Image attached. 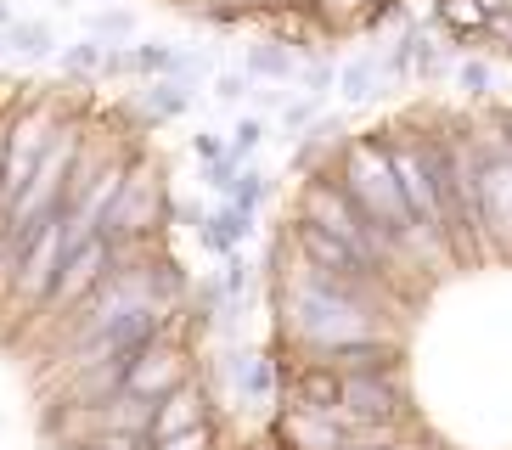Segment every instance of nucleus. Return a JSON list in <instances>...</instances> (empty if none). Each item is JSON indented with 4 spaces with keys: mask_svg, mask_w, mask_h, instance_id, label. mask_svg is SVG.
<instances>
[{
    "mask_svg": "<svg viewBox=\"0 0 512 450\" xmlns=\"http://www.w3.org/2000/svg\"><path fill=\"white\" fill-rule=\"evenodd\" d=\"M338 180H344V192L355 197V209H361L389 242H400V254H422V248L439 254V259L451 254L445 242H434L417 225L406 192H400V175H394V158H389V147H383V135H355V141H344V147H338Z\"/></svg>",
    "mask_w": 512,
    "mask_h": 450,
    "instance_id": "obj_1",
    "label": "nucleus"
},
{
    "mask_svg": "<svg viewBox=\"0 0 512 450\" xmlns=\"http://www.w3.org/2000/svg\"><path fill=\"white\" fill-rule=\"evenodd\" d=\"M372 287L377 282H344V276H321V270L304 265V276L282 293L293 338L310 344V355L332 344H355V338H377Z\"/></svg>",
    "mask_w": 512,
    "mask_h": 450,
    "instance_id": "obj_2",
    "label": "nucleus"
},
{
    "mask_svg": "<svg viewBox=\"0 0 512 450\" xmlns=\"http://www.w3.org/2000/svg\"><path fill=\"white\" fill-rule=\"evenodd\" d=\"M299 214H304V220H316V225H327L332 237H344L349 248L377 270V276L400 259V242H389L361 209H355V197L344 192V180H338V175H316V180H310L304 197H299Z\"/></svg>",
    "mask_w": 512,
    "mask_h": 450,
    "instance_id": "obj_3",
    "label": "nucleus"
},
{
    "mask_svg": "<svg viewBox=\"0 0 512 450\" xmlns=\"http://www.w3.org/2000/svg\"><path fill=\"white\" fill-rule=\"evenodd\" d=\"M383 147H389V158H394V175H400V192H406L417 225L434 242L451 248V237H445V209H439V186H434V164H428V135L389 130V135H383Z\"/></svg>",
    "mask_w": 512,
    "mask_h": 450,
    "instance_id": "obj_4",
    "label": "nucleus"
},
{
    "mask_svg": "<svg viewBox=\"0 0 512 450\" xmlns=\"http://www.w3.org/2000/svg\"><path fill=\"white\" fill-rule=\"evenodd\" d=\"M479 147V225H484V254L512 259V152L473 135Z\"/></svg>",
    "mask_w": 512,
    "mask_h": 450,
    "instance_id": "obj_5",
    "label": "nucleus"
},
{
    "mask_svg": "<svg viewBox=\"0 0 512 450\" xmlns=\"http://www.w3.org/2000/svg\"><path fill=\"white\" fill-rule=\"evenodd\" d=\"M62 220H68V209L46 214V220L34 225L29 237L6 254V259H12V270H17V287H23L29 299H40V304L51 299L57 270H62V259H68V231H62Z\"/></svg>",
    "mask_w": 512,
    "mask_h": 450,
    "instance_id": "obj_6",
    "label": "nucleus"
},
{
    "mask_svg": "<svg viewBox=\"0 0 512 450\" xmlns=\"http://www.w3.org/2000/svg\"><path fill=\"white\" fill-rule=\"evenodd\" d=\"M119 270V242L113 237H85V242H74L68 248V259H62V270H57V287H51V299L46 304H57V310H74V304H85L96 293V287L107 282Z\"/></svg>",
    "mask_w": 512,
    "mask_h": 450,
    "instance_id": "obj_7",
    "label": "nucleus"
},
{
    "mask_svg": "<svg viewBox=\"0 0 512 450\" xmlns=\"http://www.w3.org/2000/svg\"><path fill=\"white\" fill-rule=\"evenodd\" d=\"M406 411V383H400V366L394 372H349L344 377V400H338V417L355 428V422H400Z\"/></svg>",
    "mask_w": 512,
    "mask_h": 450,
    "instance_id": "obj_8",
    "label": "nucleus"
},
{
    "mask_svg": "<svg viewBox=\"0 0 512 450\" xmlns=\"http://www.w3.org/2000/svg\"><path fill=\"white\" fill-rule=\"evenodd\" d=\"M293 248H299V265L321 270V276H344V282H377V270L366 265L355 248H349L344 237H332L327 225L316 220H293Z\"/></svg>",
    "mask_w": 512,
    "mask_h": 450,
    "instance_id": "obj_9",
    "label": "nucleus"
},
{
    "mask_svg": "<svg viewBox=\"0 0 512 450\" xmlns=\"http://www.w3.org/2000/svg\"><path fill=\"white\" fill-rule=\"evenodd\" d=\"M186 383V355L175 344H164V338H152V344H141L136 355H130V366H124V394H136V400H164V394H175Z\"/></svg>",
    "mask_w": 512,
    "mask_h": 450,
    "instance_id": "obj_10",
    "label": "nucleus"
},
{
    "mask_svg": "<svg viewBox=\"0 0 512 450\" xmlns=\"http://www.w3.org/2000/svg\"><path fill=\"white\" fill-rule=\"evenodd\" d=\"M276 439L287 450H344L349 445V422L338 411H316V405H293L276 422Z\"/></svg>",
    "mask_w": 512,
    "mask_h": 450,
    "instance_id": "obj_11",
    "label": "nucleus"
},
{
    "mask_svg": "<svg viewBox=\"0 0 512 450\" xmlns=\"http://www.w3.org/2000/svg\"><path fill=\"white\" fill-rule=\"evenodd\" d=\"M203 422H209V400H203V389H192V383H181L175 394H164V400H152L147 439L158 445V439H169V434H186V428H203Z\"/></svg>",
    "mask_w": 512,
    "mask_h": 450,
    "instance_id": "obj_12",
    "label": "nucleus"
},
{
    "mask_svg": "<svg viewBox=\"0 0 512 450\" xmlns=\"http://www.w3.org/2000/svg\"><path fill=\"white\" fill-rule=\"evenodd\" d=\"M316 360H327L332 372H394L400 366V344H389L383 332L377 338H355V344H332V349H321Z\"/></svg>",
    "mask_w": 512,
    "mask_h": 450,
    "instance_id": "obj_13",
    "label": "nucleus"
},
{
    "mask_svg": "<svg viewBox=\"0 0 512 450\" xmlns=\"http://www.w3.org/2000/svg\"><path fill=\"white\" fill-rule=\"evenodd\" d=\"M254 214L259 209H242V203H226V209L203 214V225H197V237H203V248H214V254H237L242 242L254 237Z\"/></svg>",
    "mask_w": 512,
    "mask_h": 450,
    "instance_id": "obj_14",
    "label": "nucleus"
},
{
    "mask_svg": "<svg viewBox=\"0 0 512 450\" xmlns=\"http://www.w3.org/2000/svg\"><path fill=\"white\" fill-rule=\"evenodd\" d=\"M231 383H237L242 400L265 405V400L276 394V366H271V355H265V349H237V355H231Z\"/></svg>",
    "mask_w": 512,
    "mask_h": 450,
    "instance_id": "obj_15",
    "label": "nucleus"
},
{
    "mask_svg": "<svg viewBox=\"0 0 512 450\" xmlns=\"http://www.w3.org/2000/svg\"><path fill=\"white\" fill-rule=\"evenodd\" d=\"M293 394H299V405L338 411V400H344V372H332L327 360H310V366L299 372V383H293Z\"/></svg>",
    "mask_w": 512,
    "mask_h": 450,
    "instance_id": "obj_16",
    "label": "nucleus"
},
{
    "mask_svg": "<svg viewBox=\"0 0 512 450\" xmlns=\"http://www.w3.org/2000/svg\"><path fill=\"white\" fill-rule=\"evenodd\" d=\"M242 68L254 79H271V85H293V79H299V57H293L287 45H254V51L242 57Z\"/></svg>",
    "mask_w": 512,
    "mask_h": 450,
    "instance_id": "obj_17",
    "label": "nucleus"
},
{
    "mask_svg": "<svg viewBox=\"0 0 512 450\" xmlns=\"http://www.w3.org/2000/svg\"><path fill=\"white\" fill-rule=\"evenodd\" d=\"M186 107H192L186 79H152V85L141 90V113H147V119H175V113H186Z\"/></svg>",
    "mask_w": 512,
    "mask_h": 450,
    "instance_id": "obj_18",
    "label": "nucleus"
},
{
    "mask_svg": "<svg viewBox=\"0 0 512 450\" xmlns=\"http://www.w3.org/2000/svg\"><path fill=\"white\" fill-rule=\"evenodd\" d=\"M377 85H383V68H377V57H355V62H344L338 68V90H344V102H372L377 96Z\"/></svg>",
    "mask_w": 512,
    "mask_h": 450,
    "instance_id": "obj_19",
    "label": "nucleus"
},
{
    "mask_svg": "<svg viewBox=\"0 0 512 450\" xmlns=\"http://www.w3.org/2000/svg\"><path fill=\"white\" fill-rule=\"evenodd\" d=\"M102 62H107V45L102 40H79V45H68L57 57V68L68 79H102Z\"/></svg>",
    "mask_w": 512,
    "mask_h": 450,
    "instance_id": "obj_20",
    "label": "nucleus"
},
{
    "mask_svg": "<svg viewBox=\"0 0 512 450\" xmlns=\"http://www.w3.org/2000/svg\"><path fill=\"white\" fill-rule=\"evenodd\" d=\"M214 192H226V203H242V209H259L265 203V192H271V180L259 175V169H237L231 180H220Z\"/></svg>",
    "mask_w": 512,
    "mask_h": 450,
    "instance_id": "obj_21",
    "label": "nucleus"
},
{
    "mask_svg": "<svg viewBox=\"0 0 512 450\" xmlns=\"http://www.w3.org/2000/svg\"><path fill=\"white\" fill-rule=\"evenodd\" d=\"M6 45H12V51H23V57H51V29L46 23H12V29H6Z\"/></svg>",
    "mask_w": 512,
    "mask_h": 450,
    "instance_id": "obj_22",
    "label": "nucleus"
},
{
    "mask_svg": "<svg viewBox=\"0 0 512 450\" xmlns=\"http://www.w3.org/2000/svg\"><path fill=\"white\" fill-rule=\"evenodd\" d=\"M259 141H265V124H259V119H237V130H231L226 152L237 158V164H248V158L259 152Z\"/></svg>",
    "mask_w": 512,
    "mask_h": 450,
    "instance_id": "obj_23",
    "label": "nucleus"
},
{
    "mask_svg": "<svg viewBox=\"0 0 512 450\" xmlns=\"http://www.w3.org/2000/svg\"><path fill=\"white\" fill-rule=\"evenodd\" d=\"M456 85H462L467 96H490V85H496V74H490V62H484V57H467L462 68H456Z\"/></svg>",
    "mask_w": 512,
    "mask_h": 450,
    "instance_id": "obj_24",
    "label": "nucleus"
},
{
    "mask_svg": "<svg viewBox=\"0 0 512 450\" xmlns=\"http://www.w3.org/2000/svg\"><path fill=\"white\" fill-rule=\"evenodd\" d=\"M321 119V96H304V102H282V130H310Z\"/></svg>",
    "mask_w": 512,
    "mask_h": 450,
    "instance_id": "obj_25",
    "label": "nucleus"
},
{
    "mask_svg": "<svg viewBox=\"0 0 512 450\" xmlns=\"http://www.w3.org/2000/svg\"><path fill=\"white\" fill-rule=\"evenodd\" d=\"M299 85L310 90V96H327V90L338 85V62L316 57V62H310V68H299Z\"/></svg>",
    "mask_w": 512,
    "mask_h": 450,
    "instance_id": "obj_26",
    "label": "nucleus"
},
{
    "mask_svg": "<svg viewBox=\"0 0 512 450\" xmlns=\"http://www.w3.org/2000/svg\"><path fill=\"white\" fill-rule=\"evenodd\" d=\"M91 29H96V40H124V34L136 29V17L130 12H96Z\"/></svg>",
    "mask_w": 512,
    "mask_h": 450,
    "instance_id": "obj_27",
    "label": "nucleus"
},
{
    "mask_svg": "<svg viewBox=\"0 0 512 450\" xmlns=\"http://www.w3.org/2000/svg\"><path fill=\"white\" fill-rule=\"evenodd\" d=\"M152 450H214V434H209V422H203V428H186V434L158 439Z\"/></svg>",
    "mask_w": 512,
    "mask_h": 450,
    "instance_id": "obj_28",
    "label": "nucleus"
},
{
    "mask_svg": "<svg viewBox=\"0 0 512 450\" xmlns=\"http://www.w3.org/2000/svg\"><path fill=\"white\" fill-rule=\"evenodd\" d=\"M226 299H242V293H248V287H254V265H248V259L242 254H231V265H226Z\"/></svg>",
    "mask_w": 512,
    "mask_h": 450,
    "instance_id": "obj_29",
    "label": "nucleus"
},
{
    "mask_svg": "<svg viewBox=\"0 0 512 450\" xmlns=\"http://www.w3.org/2000/svg\"><path fill=\"white\" fill-rule=\"evenodd\" d=\"M248 90H254V74H248V68H242V74H220L214 79V102H242Z\"/></svg>",
    "mask_w": 512,
    "mask_h": 450,
    "instance_id": "obj_30",
    "label": "nucleus"
},
{
    "mask_svg": "<svg viewBox=\"0 0 512 450\" xmlns=\"http://www.w3.org/2000/svg\"><path fill=\"white\" fill-rule=\"evenodd\" d=\"M411 74H422V79H434V74H439V45H434V40H422V34H417V57H411Z\"/></svg>",
    "mask_w": 512,
    "mask_h": 450,
    "instance_id": "obj_31",
    "label": "nucleus"
},
{
    "mask_svg": "<svg viewBox=\"0 0 512 450\" xmlns=\"http://www.w3.org/2000/svg\"><path fill=\"white\" fill-rule=\"evenodd\" d=\"M192 152L203 158V164H220V158H226V141H220V135H209V130H197L192 135Z\"/></svg>",
    "mask_w": 512,
    "mask_h": 450,
    "instance_id": "obj_32",
    "label": "nucleus"
},
{
    "mask_svg": "<svg viewBox=\"0 0 512 450\" xmlns=\"http://www.w3.org/2000/svg\"><path fill=\"white\" fill-rule=\"evenodd\" d=\"M383 450H439V445H434V439H400V434H394Z\"/></svg>",
    "mask_w": 512,
    "mask_h": 450,
    "instance_id": "obj_33",
    "label": "nucleus"
},
{
    "mask_svg": "<svg viewBox=\"0 0 512 450\" xmlns=\"http://www.w3.org/2000/svg\"><path fill=\"white\" fill-rule=\"evenodd\" d=\"M0 29H12V12H6V6H0Z\"/></svg>",
    "mask_w": 512,
    "mask_h": 450,
    "instance_id": "obj_34",
    "label": "nucleus"
},
{
    "mask_svg": "<svg viewBox=\"0 0 512 450\" xmlns=\"http://www.w3.org/2000/svg\"><path fill=\"white\" fill-rule=\"evenodd\" d=\"M327 6H361V0H327Z\"/></svg>",
    "mask_w": 512,
    "mask_h": 450,
    "instance_id": "obj_35",
    "label": "nucleus"
},
{
    "mask_svg": "<svg viewBox=\"0 0 512 450\" xmlns=\"http://www.w3.org/2000/svg\"><path fill=\"white\" fill-rule=\"evenodd\" d=\"M0 51H12V45H6V29H0Z\"/></svg>",
    "mask_w": 512,
    "mask_h": 450,
    "instance_id": "obj_36",
    "label": "nucleus"
},
{
    "mask_svg": "<svg viewBox=\"0 0 512 450\" xmlns=\"http://www.w3.org/2000/svg\"><path fill=\"white\" fill-rule=\"evenodd\" d=\"M344 450H372V445H344Z\"/></svg>",
    "mask_w": 512,
    "mask_h": 450,
    "instance_id": "obj_37",
    "label": "nucleus"
},
{
    "mask_svg": "<svg viewBox=\"0 0 512 450\" xmlns=\"http://www.w3.org/2000/svg\"><path fill=\"white\" fill-rule=\"evenodd\" d=\"M141 450H152V445H141Z\"/></svg>",
    "mask_w": 512,
    "mask_h": 450,
    "instance_id": "obj_38",
    "label": "nucleus"
}]
</instances>
